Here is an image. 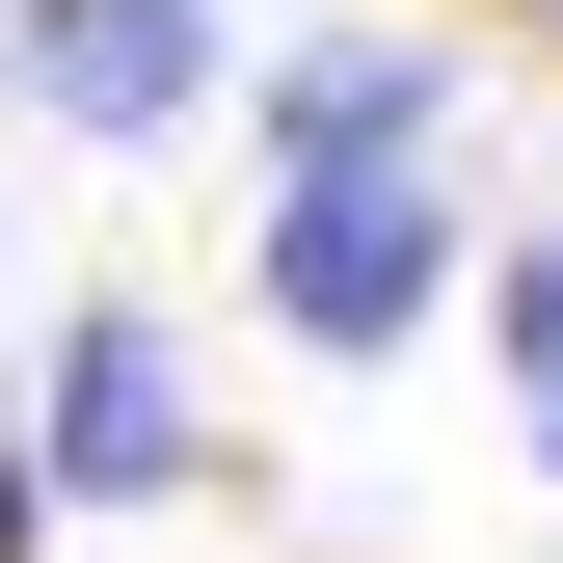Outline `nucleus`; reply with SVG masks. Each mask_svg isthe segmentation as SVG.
Listing matches in <instances>:
<instances>
[{
	"instance_id": "f257e3e1",
	"label": "nucleus",
	"mask_w": 563,
	"mask_h": 563,
	"mask_svg": "<svg viewBox=\"0 0 563 563\" xmlns=\"http://www.w3.org/2000/svg\"><path fill=\"white\" fill-rule=\"evenodd\" d=\"M430 268H456L430 162H296V188H268V322H296V349H402Z\"/></svg>"
},
{
	"instance_id": "f03ea898",
	"label": "nucleus",
	"mask_w": 563,
	"mask_h": 563,
	"mask_svg": "<svg viewBox=\"0 0 563 563\" xmlns=\"http://www.w3.org/2000/svg\"><path fill=\"white\" fill-rule=\"evenodd\" d=\"M0 54H27L54 134H188L216 108V0H0Z\"/></svg>"
},
{
	"instance_id": "7ed1b4c3",
	"label": "nucleus",
	"mask_w": 563,
	"mask_h": 563,
	"mask_svg": "<svg viewBox=\"0 0 563 563\" xmlns=\"http://www.w3.org/2000/svg\"><path fill=\"white\" fill-rule=\"evenodd\" d=\"M54 483H81V510H162V483H188V376H162V322H81V349H54Z\"/></svg>"
},
{
	"instance_id": "20e7f679",
	"label": "nucleus",
	"mask_w": 563,
	"mask_h": 563,
	"mask_svg": "<svg viewBox=\"0 0 563 563\" xmlns=\"http://www.w3.org/2000/svg\"><path fill=\"white\" fill-rule=\"evenodd\" d=\"M430 134H456V54L430 27H349V54L268 81V188H296V162H430Z\"/></svg>"
},
{
	"instance_id": "39448f33",
	"label": "nucleus",
	"mask_w": 563,
	"mask_h": 563,
	"mask_svg": "<svg viewBox=\"0 0 563 563\" xmlns=\"http://www.w3.org/2000/svg\"><path fill=\"white\" fill-rule=\"evenodd\" d=\"M510 376H537V430H563V242L510 268Z\"/></svg>"
},
{
	"instance_id": "423d86ee",
	"label": "nucleus",
	"mask_w": 563,
	"mask_h": 563,
	"mask_svg": "<svg viewBox=\"0 0 563 563\" xmlns=\"http://www.w3.org/2000/svg\"><path fill=\"white\" fill-rule=\"evenodd\" d=\"M0 563H27V483H0Z\"/></svg>"
}]
</instances>
